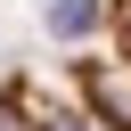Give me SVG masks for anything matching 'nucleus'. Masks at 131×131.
<instances>
[{
	"label": "nucleus",
	"mask_w": 131,
	"mask_h": 131,
	"mask_svg": "<svg viewBox=\"0 0 131 131\" xmlns=\"http://www.w3.org/2000/svg\"><path fill=\"white\" fill-rule=\"evenodd\" d=\"M0 131H131V82L106 57L74 74H8Z\"/></svg>",
	"instance_id": "nucleus-1"
},
{
	"label": "nucleus",
	"mask_w": 131,
	"mask_h": 131,
	"mask_svg": "<svg viewBox=\"0 0 131 131\" xmlns=\"http://www.w3.org/2000/svg\"><path fill=\"white\" fill-rule=\"evenodd\" d=\"M106 66H115V74L131 82V0H123V57H106Z\"/></svg>",
	"instance_id": "nucleus-2"
}]
</instances>
